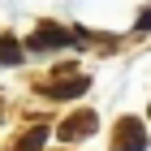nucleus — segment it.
Segmentation results:
<instances>
[{
    "label": "nucleus",
    "mask_w": 151,
    "mask_h": 151,
    "mask_svg": "<svg viewBox=\"0 0 151 151\" xmlns=\"http://www.w3.org/2000/svg\"><path fill=\"white\" fill-rule=\"evenodd\" d=\"M43 142H47V125H35V129H30L22 142H17V151H39Z\"/></svg>",
    "instance_id": "nucleus-6"
},
{
    "label": "nucleus",
    "mask_w": 151,
    "mask_h": 151,
    "mask_svg": "<svg viewBox=\"0 0 151 151\" xmlns=\"http://www.w3.org/2000/svg\"><path fill=\"white\" fill-rule=\"evenodd\" d=\"M82 91H86V78H69V82H56V86H52L56 99H73V95H82Z\"/></svg>",
    "instance_id": "nucleus-4"
},
{
    "label": "nucleus",
    "mask_w": 151,
    "mask_h": 151,
    "mask_svg": "<svg viewBox=\"0 0 151 151\" xmlns=\"http://www.w3.org/2000/svg\"><path fill=\"white\" fill-rule=\"evenodd\" d=\"M0 60H4V65H17V60H22V43L9 39V35H0Z\"/></svg>",
    "instance_id": "nucleus-5"
},
{
    "label": "nucleus",
    "mask_w": 151,
    "mask_h": 151,
    "mask_svg": "<svg viewBox=\"0 0 151 151\" xmlns=\"http://www.w3.org/2000/svg\"><path fill=\"white\" fill-rule=\"evenodd\" d=\"M138 30H151V9H142V13H138Z\"/></svg>",
    "instance_id": "nucleus-7"
},
{
    "label": "nucleus",
    "mask_w": 151,
    "mask_h": 151,
    "mask_svg": "<svg viewBox=\"0 0 151 151\" xmlns=\"http://www.w3.org/2000/svg\"><path fill=\"white\" fill-rule=\"evenodd\" d=\"M147 147V134H142L138 121H121V138H116V151H142Z\"/></svg>",
    "instance_id": "nucleus-3"
},
{
    "label": "nucleus",
    "mask_w": 151,
    "mask_h": 151,
    "mask_svg": "<svg viewBox=\"0 0 151 151\" xmlns=\"http://www.w3.org/2000/svg\"><path fill=\"white\" fill-rule=\"evenodd\" d=\"M99 125V121H95V112H78V116H69V121H65V125H60V138H86V134H91V129Z\"/></svg>",
    "instance_id": "nucleus-2"
},
{
    "label": "nucleus",
    "mask_w": 151,
    "mask_h": 151,
    "mask_svg": "<svg viewBox=\"0 0 151 151\" xmlns=\"http://www.w3.org/2000/svg\"><path fill=\"white\" fill-rule=\"evenodd\" d=\"M147 116H151V108H147Z\"/></svg>",
    "instance_id": "nucleus-8"
},
{
    "label": "nucleus",
    "mask_w": 151,
    "mask_h": 151,
    "mask_svg": "<svg viewBox=\"0 0 151 151\" xmlns=\"http://www.w3.org/2000/svg\"><path fill=\"white\" fill-rule=\"evenodd\" d=\"M65 39H69V35H65L56 22H43L35 35L26 39V47H30V52H52V47H65Z\"/></svg>",
    "instance_id": "nucleus-1"
}]
</instances>
